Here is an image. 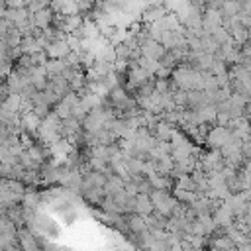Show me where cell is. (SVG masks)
I'll use <instances>...</instances> for the list:
<instances>
[{
	"instance_id": "6da1fadb",
	"label": "cell",
	"mask_w": 251,
	"mask_h": 251,
	"mask_svg": "<svg viewBox=\"0 0 251 251\" xmlns=\"http://www.w3.org/2000/svg\"><path fill=\"white\" fill-rule=\"evenodd\" d=\"M2 16L8 20V24L12 27H22L29 22V12L25 6H16V8H6L2 12Z\"/></svg>"
},
{
	"instance_id": "7a4b0ae2",
	"label": "cell",
	"mask_w": 251,
	"mask_h": 251,
	"mask_svg": "<svg viewBox=\"0 0 251 251\" xmlns=\"http://www.w3.org/2000/svg\"><path fill=\"white\" fill-rule=\"evenodd\" d=\"M80 129H82L80 120H78V118H75V116H67V118H61V120H59L57 133H59V137L71 139V137H75Z\"/></svg>"
},
{
	"instance_id": "3957f363",
	"label": "cell",
	"mask_w": 251,
	"mask_h": 251,
	"mask_svg": "<svg viewBox=\"0 0 251 251\" xmlns=\"http://www.w3.org/2000/svg\"><path fill=\"white\" fill-rule=\"evenodd\" d=\"M139 51H141V55H143V57L153 59V61H159V59H161V55L165 53V47H163V43H161L159 39L147 37V39L139 45Z\"/></svg>"
},
{
	"instance_id": "277c9868",
	"label": "cell",
	"mask_w": 251,
	"mask_h": 251,
	"mask_svg": "<svg viewBox=\"0 0 251 251\" xmlns=\"http://www.w3.org/2000/svg\"><path fill=\"white\" fill-rule=\"evenodd\" d=\"M69 51H71V47H69L67 39H53V41L45 47V53H47L49 59H63Z\"/></svg>"
},
{
	"instance_id": "5b68a950",
	"label": "cell",
	"mask_w": 251,
	"mask_h": 251,
	"mask_svg": "<svg viewBox=\"0 0 251 251\" xmlns=\"http://www.w3.org/2000/svg\"><path fill=\"white\" fill-rule=\"evenodd\" d=\"M167 14V8L163 6V4H151V6H147L145 10H143V22L145 24H151V22H157V20H161L163 16Z\"/></svg>"
},
{
	"instance_id": "8992f818",
	"label": "cell",
	"mask_w": 251,
	"mask_h": 251,
	"mask_svg": "<svg viewBox=\"0 0 251 251\" xmlns=\"http://www.w3.org/2000/svg\"><path fill=\"white\" fill-rule=\"evenodd\" d=\"M153 208H155V206H153L149 194H145V192H137V194H135V212H137V214L147 216V214L153 212Z\"/></svg>"
},
{
	"instance_id": "52a82bcc",
	"label": "cell",
	"mask_w": 251,
	"mask_h": 251,
	"mask_svg": "<svg viewBox=\"0 0 251 251\" xmlns=\"http://www.w3.org/2000/svg\"><path fill=\"white\" fill-rule=\"evenodd\" d=\"M0 39L6 43V47H18L20 41H22V33H20L18 27H8V31H6Z\"/></svg>"
},
{
	"instance_id": "ba28073f",
	"label": "cell",
	"mask_w": 251,
	"mask_h": 251,
	"mask_svg": "<svg viewBox=\"0 0 251 251\" xmlns=\"http://www.w3.org/2000/svg\"><path fill=\"white\" fill-rule=\"evenodd\" d=\"M229 122H231V118H229L227 112H216V122H214L216 126H224V127H227Z\"/></svg>"
},
{
	"instance_id": "9c48e42d",
	"label": "cell",
	"mask_w": 251,
	"mask_h": 251,
	"mask_svg": "<svg viewBox=\"0 0 251 251\" xmlns=\"http://www.w3.org/2000/svg\"><path fill=\"white\" fill-rule=\"evenodd\" d=\"M37 2H39L41 6H49V4H51V0H37Z\"/></svg>"
},
{
	"instance_id": "30bf717a",
	"label": "cell",
	"mask_w": 251,
	"mask_h": 251,
	"mask_svg": "<svg viewBox=\"0 0 251 251\" xmlns=\"http://www.w3.org/2000/svg\"><path fill=\"white\" fill-rule=\"evenodd\" d=\"M247 35H249V39H251V25L247 27Z\"/></svg>"
}]
</instances>
